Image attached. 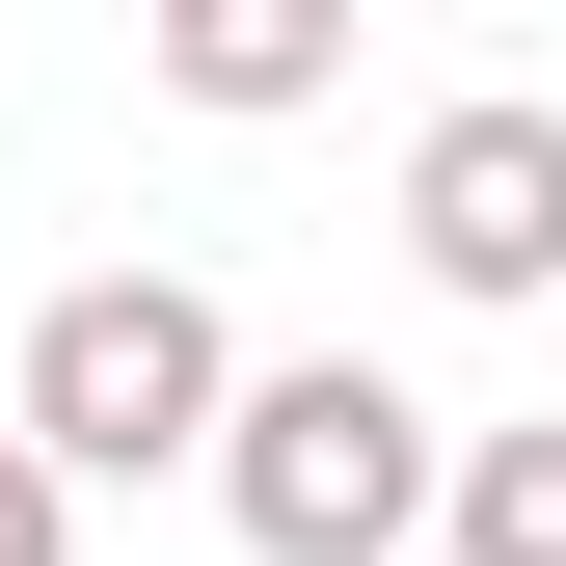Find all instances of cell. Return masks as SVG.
Wrapping results in <instances>:
<instances>
[{
  "label": "cell",
  "instance_id": "obj_6",
  "mask_svg": "<svg viewBox=\"0 0 566 566\" xmlns=\"http://www.w3.org/2000/svg\"><path fill=\"white\" fill-rule=\"evenodd\" d=\"M0 566H82V485H54L28 432H0Z\"/></svg>",
  "mask_w": 566,
  "mask_h": 566
},
{
  "label": "cell",
  "instance_id": "obj_4",
  "mask_svg": "<svg viewBox=\"0 0 566 566\" xmlns=\"http://www.w3.org/2000/svg\"><path fill=\"white\" fill-rule=\"evenodd\" d=\"M324 82H350V0H163V108L243 135V108H324Z\"/></svg>",
  "mask_w": 566,
  "mask_h": 566
},
{
  "label": "cell",
  "instance_id": "obj_2",
  "mask_svg": "<svg viewBox=\"0 0 566 566\" xmlns=\"http://www.w3.org/2000/svg\"><path fill=\"white\" fill-rule=\"evenodd\" d=\"M217 513H243V566H378V539H432V513H459V432L378 378V350H297V378H243Z\"/></svg>",
  "mask_w": 566,
  "mask_h": 566
},
{
  "label": "cell",
  "instance_id": "obj_5",
  "mask_svg": "<svg viewBox=\"0 0 566 566\" xmlns=\"http://www.w3.org/2000/svg\"><path fill=\"white\" fill-rule=\"evenodd\" d=\"M459 566H566V432H459Z\"/></svg>",
  "mask_w": 566,
  "mask_h": 566
},
{
  "label": "cell",
  "instance_id": "obj_3",
  "mask_svg": "<svg viewBox=\"0 0 566 566\" xmlns=\"http://www.w3.org/2000/svg\"><path fill=\"white\" fill-rule=\"evenodd\" d=\"M405 270L432 297H566V108H432L405 135Z\"/></svg>",
  "mask_w": 566,
  "mask_h": 566
},
{
  "label": "cell",
  "instance_id": "obj_1",
  "mask_svg": "<svg viewBox=\"0 0 566 566\" xmlns=\"http://www.w3.org/2000/svg\"><path fill=\"white\" fill-rule=\"evenodd\" d=\"M0 432H28L54 485H163L243 432V324L189 297V270H54L28 297V378H0Z\"/></svg>",
  "mask_w": 566,
  "mask_h": 566
}]
</instances>
